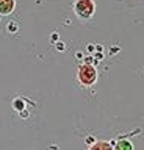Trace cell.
<instances>
[{
	"instance_id": "cell-1",
	"label": "cell",
	"mask_w": 144,
	"mask_h": 150,
	"mask_svg": "<svg viewBox=\"0 0 144 150\" xmlns=\"http://www.w3.org/2000/svg\"><path fill=\"white\" fill-rule=\"evenodd\" d=\"M74 11L78 19H91L96 11V3L94 0H75L74 3Z\"/></svg>"
},
{
	"instance_id": "cell-2",
	"label": "cell",
	"mask_w": 144,
	"mask_h": 150,
	"mask_svg": "<svg viewBox=\"0 0 144 150\" xmlns=\"http://www.w3.org/2000/svg\"><path fill=\"white\" fill-rule=\"evenodd\" d=\"M97 70L94 66L91 64H83V66L78 67V72H77V78L83 86H92V84L97 81Z\"/></svg>"
},
{
	"instance_id": "cell-3",
	"label": "cell",
	"mask_w": 144,
	"mask_h": 150,
	"mask_svg": "<svg viewBox=\"0 0 144 150\" xmlns=\"http://www.w3.org/2000/svg\"><path fill=\"white\" fill-rule=\"evenodd\" d=\"M16 8V0H0V16H8Z\"/></svg>"
},
{
	"instance_id": "cell-4",
	"label": "cell",
	"mask_w": 144,
	"mask_h": 150,
	"mask_svg": "<svg viewBox=\"0 0 144 150\" xmlns=\"http://www.w3.org/2000/svg\"><path fill=\"white\" fill-rule=\"evenodd\" d=\"M10 30H11V31H14V30H16V24H10Z\"/></svg>"
}]
</instances>
